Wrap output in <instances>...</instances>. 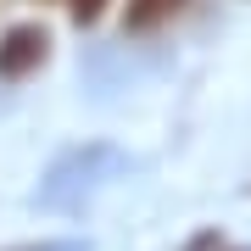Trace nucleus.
<instances>
[{
	"instance_id": "nucleus-1",
	"label": "nucleus",
	"mask_w": 251,
	"mask_h": 251,
	"mask_svg": "<svg viewBox=\"0 0 251 251\" xmlns=\"http://www.w3.org/2000/svg\"><path fill=\"white\" fill-rule=\"evenodd\" d=\"M50 50H56L50 23H39V17L11 23L6 34H0V84H23V78H34V73H45Z\"/></svg>"
},
{
	"instance_id": "nucleus-2",
	"label": "nucleus",
	"mask_w": 251,
	"mask_h": 251,
	"mask_svg": "<svg viewBox=\"0 0 251 251\" xmlns=\"http://www.w3.org/2000/svg\"><path fill=\"white\" fill-rule=\"evenodd\" d=\"M190 6H196V0H123V34H134V39L162 34V28H173Z\"/></svg>"
},
{
	"instance_id": "nucleus-3",
	"label": "nucleus",
	"mask_w": 251,
	"mask_h": 251,
	"mask_svg": "<svg viewBox=\"0 0 251 251\" xmlns=\"http://www.w3.org/2000/svg\"><path fill=\"white\" fill-rule=\"evenodd\" d=\"M62 6H67L73 28H95L100 17H106V6H112V0H62Z\"/></svg>"
},
{
	"instance_id": "nucleus-4",
	"label": "nucleus",
	"mask_w": 251,
	"mask_h": 251,
	"mask_svg": "<svg viewBox=\"0 0 251 251\" xmlns=\"http://www.w3.org/2000/svg\"><path fill=\"white\" fill-rule=\"evenodd\" d=\"M34 6H62V0H34Z\"/></svg>"
}]
</instances>
